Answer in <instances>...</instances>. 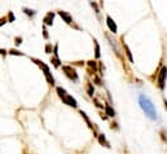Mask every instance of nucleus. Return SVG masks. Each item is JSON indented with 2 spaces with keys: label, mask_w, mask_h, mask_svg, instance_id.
I'll return each mask as SVG.
<instances>
[{
  "label": "nucleus",
  "mask_w": 167,
  "mask_h": 154,
  "mask_svg": "<svg viewBox=\"0 0 167 154\" xmlns=\"http://www.w3.org/2000/svg\"><path fill=\"white\" fill-rule=\"evenodd\" d=\"M139 104H140V106H141V109L144 110V113L147 114L150 119L152 120L157 119V112H155V109H154L153 102L150 101L147 96L140 95L139 96Z\"/></svg>",
  "instance_id": "1"
},
{
  "label": "nucleus",
  "mask_w": 167,
  "mask_h": 154,
  "mask_svg": "<svg viewBox=\"0 0 167 154\" xmlns=\"http://www.w3.org/2000/svg\"><path fill=\"white\" fill-rule=\"evenodd\" d=\"M166 79H167V68L163 66L158 73V79H157V86L159 90H165V84H166Z\"/></svg>",
  "instance_id": "2"
},
{
  "label": "nucleus",
  "mask_w": 167,
  "mask_h": 154,
  "mask_svg": "<svg viewBox=\"0 0 167 154\" xmlns=\"http://www.w3.org/2000/svg\"><path fill=\"white\" fill-rule=\"evenodd\" d=\"M62 70L64 73L66 74V76L70 79V80H74V82H78V74L77 71H75V69H73V66H62Z\"/></svg>",
  "instance_id": "3"
},
{
  "label": "nucleus",
  "mask_w": 167,
  "mask_h": 154,
  "mask_svg": "<svg viewBox=\"0 0 167 154\" xmlns=\"http://www.w3.org/2000/svg\"><path fill=\"white\" fill-rule=\"evenodd\" d=\"M62 102H65L66 105H69V106H71V108H77L78 106V102H77V100L73 97V96H70V95H65L62 98Z\"/></svg>",
  "instance_id": "4"
},
{
  "label": "nucleus",
  "mask_w": 167,
  "mask_h": 154,
  "mask_svg": "<svg viewBox=\"0 0 167 154\" xmlns=\"http://www.w3.org/2000/svg\"><path fill=\"white\" fill-rule=\"evenodd\" d=\"M106 25H107V27H109V30L113 32V34H117V31H118L117 24H115L114 21H113V18L110 17V16H106Z\"/></svg>",
  "instance_id": "5"
},
{
  "label": "nucleus",
  "mask_w": 167,
  "mask_h": 154,
  "mask_svg": "<svg viewBox=\"0 0 167 154\" xmlns=\"http://www.w3.org/2000/svg\"><path fill=\"white\" fill-rule=\"evenodd\" d=\"M58 14H60V17H61L64 21H65L67 25H71V24H73V17H71V16H70L67 12H64V10H60V12H58Z\"/></svg>",
  "instance_id": "6"
},
{
  "label": "nucleus",
  "mask_w": 167,
  "mask_h": 154,
  "mask_svg": "<svg viewBox=\"0 0 167 154\" xmlns=\"http://www.w3.org/2000/svg\"><path fill=\"white\" fill-rule=\"evenodd\" d=\"M53 18H55V13L49 12V13H47V16L44 17V20H43V22H44V25L51 26L53 24Z\"/></svg>",
  "instance_id": "7"
},
{
  "label": "nucleus",
  "mask_w": 167,
  "mask_h": 154,
  "mask_svg": "<svg viewBox=\"0 0 167 154\" xmlns=\"http://www.w3.org/2000/svg\"><path fill=\"white\" fill-rule=\"evenodd\" d=\"M97 139H99V142H100V144L101 145H104L105 148H110V144H109V142H107V140H106V137H105V135H99L97 136Z\"/></svg>",
  "instance_id": "8"
},
{
  "label": "nucleus",
  "mask_w": 167,
  "mask_h": 154,
  "mask_svg": "<svg viewBox=\"0 0 167 154\" xmlns=\"http://www.w3.org/2000/svg\"><path fill=\"white\" fill-rule=\"evenodd\" d=\"M105 114L106 117H115V112L110 105H105Z\"/></svg>",
  "instance_id": "9"
},
{
  "label": "nucleus",
  "mask_w": 167,
  "mask_h": 154,
  "mask_svg": "<svg viewBox=\"0 0 167 154\" xmlns=\"http://www.w3.org/2000/svg\"><path fill=\"white\" fill-rule=\"evenodd\" d=\"M44 75H45V79H47V82H48V83H49L51 86L55 84V78H53V76H52V74L49 73V71H45Z\"/></svg>",
  "instance_id": "10"
},
{
  "label": "nucleus",
  "mask_w": 167,
  "mask_h": 154,
  "mask_svg": "<svg viewBox=\"0 0 167 154\" xmlns=\"http://www.w3.org/2000/svg\"><path fill=\"white\" fill-rule=\"evenodd\" d=\"M93 43H95V56H96V58H100V46H99V43H97V40H93Z\"/></svg>",
  "instance_id": "11"
},
{
  "label": "nucleus",
  "mask_w": 167,
  "mask_h": 154,
  "mask_svg": "<svg viewBox=\"0 0 167 154\" xmlns=\"http://www.w3.org/2000/svg\"><path fill=\"white\" fill-rule=\"evenodd\" d=\"M123 48H125V51H126V54H127V57L128 60H130L131 62H133V58H132V54H131V51H130V48L127 47V44L123 43Z\"/></svg>",
  "instance_id": "12"
},
{
  "label": "nucleus",
  "mask_w": 167,
  "mask_h": 154,
  "mask_svg": "<svg viewBox=\"0 0 167 154\" xmlns=\"http://www.w3.org/2000/svg\"><path fill=\"white\" fill-rule=\"evenodd\" d=\"M56 91H57V93H58V96H60V98H62L65 95H67V92L65 91V88H62V87H57Z\"/></svg>",
  "instance_id": "13"
},
{
  "label": "nucleus",
  "mask_w": 167,
  "mask_h": 154,
  "mask_svg": "<svg viewBox=\"0 0 167 154\" xmlns=\"http://www.w3.org/2000/svg\"><path fill=\"white\" fill-rule=\"evenodd\" d=\"M87 65H88V68H89L91 70H93V71L97 70V62L93 61V60H91V61H88Z\"/></svg>",
  "instance_id": "14"
},
{
  "label": "nucleus",
  "mask_w": 167,
  "mask_h": 154,
  "mask_svg": "<svg viewBox=\"0 0 167 154\" xmlns=\"http://www.w3.org/2000/svg\"><path fill=\"white\" fill-rule=\"evenodd\" d=\"M80 115H82V117L85 119V122H87V124H88V127L91 128V130H92L93 127H92V123H91V120L88 119V117H87V114H85L84 112H83V110H80Z\"/></svg>",
  "instance_id": "15"
},
{
  "label": "nucleus",
  "mask_w": 167,
  "mask_h": 154,
  "mask_svg": "<svg viewBox=\"0 0 167 154\" xmlns=\"http://www.w3.org/2000/svg\"><path fill=\"white\" fill-rule=\"evenodd\" d=\"M87 92L89 96H93V92H95V88L92 83H87Z\"/></svg>",
  "instance_id": "16"
},
{
  "label": "nucleus",
  "mask_w": 167,
  "mask_h": 154,
  "mask_svg": "<svg viewBox=\"0 0 167 154\" xmlns=\"http://www.w3.org/2000/svg\"><path fill=\"white\" fill-rule=\"evenodd\" d=\"M51 62L53 64V66H55V68H60V65H61L60 60H58L57 57H52V58H51Z\"/></svg>",
  "instance_id": "17"
},
{
  "label": "nucleus",
  "mask_w": 167,
  "mask_h": 154,
  "mask_svg": "<svg viewBox=\"0 0 167 154\" xmlns=\"http://www.w3.org/2000/svg\"><path fill=\"white\" fill-rule=\"evenodd\" d=\"M9 54H13V56H24L22 52H18L16 49H9Z\"/></svg>",
  "instance_id": "18"
},
{
  "label": "nucleus",
  "mask_w": 167,
  "mask_h": 154,
  "mask_svg": "<svg viewBox=\"0 0 167 154\" xmlns=\"http://www.w3.org/2000/svg\"><path fill=\"white\" fill-rule=\"evenodd\" d=\"M24 12L27 14V16H34V14H35V10H31V9H29V8H24Z\"/></svg>",
  "instance_id": "19"
},
{
  "label": "nucleus",
  "mask_w": 167,
  "mask_h": 154,
  "mask_svg": "<svg viewBox=\"0 0 167 154\" xmlns=\"http://www.w3.org/2000/svg\"><path fill=\"white\" fill-rule=\"evenodd\" d=\"M8 18H9V21H10V22H13V21L16 20V17H14L13 12H9V13H8Z\"/></svg>",
  "instance_id": "20"
},
{
  "label": "nucleus",
  "mask_w": 167,
  "mask_h": 154,
  "mask_svg": "<svg viewBox=\"0 0 167 154\" xmlns=\"http://www.w3.org/2000/svg\"><path fill=\"white\" fill-rule=\"evenodd\" d=\"M51 51H52V44H47V46H45V52L51 53Z\"/></svg>",
  "instance_id": "21"
},
{
  "label": "nucleus",
  "mask_w": 167,
  "mask_h": 154,
  "mask_svg": "<svg viewBox=\"0 0 167 154\" xmlns=\"http://www.w3.org/2000/svg\"><path fill=\"white\" fill-rule=\"evenodd\" d=\"M16 46H20L21 43H22V38H16Z\"/></svg>",
  "instance_id": "22"
},
{
  "label": "nucleus",
  "mask_w": 167,
  "mask_h": 154,
  "mask_svg": "<svg viewBox=\"0 0 167 154\" xmlns=\"http://www.w3.org/2000/svg\"><path fill=\"white\" fill-rule=\"evenodd\" d=\"M5 22H7V18H5V17H3V18H0V26H3V25L5 24Z\"/></svg>",
  "instance_id": "23"
},
{
  "label": "nucleus",
  "mask_w": 167,
  "mask_h": 154,
  "mask_svg": "<svg viewBox=\"0 0 167 154\" xmlns=\"http://www.w3.org/2000/svg\"><path fill=\"white\" fill-rule=\"evenodd\" d=\"M43 32H44V38H45V39H48V31H47L45 27H44V29H43Z\"/></svg>",
  "instance_id": "24"
},
{
  "label": "nucleus",
  "mask_w": 167,
  "mask_h": 154,
  "mask_svg": "<svg viewBox=\"0 0 167 154\" xmlns=\"http://www.w3.org/2000/svg\"><path fill=\"white\" fill-rule=\"evenodd\" d=\"M95 82H96V83H97L99 86H101V80L97 78V76H95Z\"/></svg>",
  "instance_id": "25"
},
{
  "label": "nucleus",
  "mask_w": 167,
  "mask_h": 154,
  "mask_svg": "<svg viewBox=\"0 0 167 154\" xmlns=\"http://www.w3.org/2000/svg\"><path fill=\"white\" fill-rule=\"evenodd\" d=\"M0 53H2L3 56H4V54H5V51H4V49H0Z\"/></svg>",
  "instance_id": "26"
},
{
  "label": "nucleus",
  "mask_w": 167,
  "mask_h": 154,
  "mask_svg": "<svg viewBox=\"0 0 167 154\" xmlns=\"http://www.w3.org/2000/svg\"><path fill=\"white\" fill-rule=\"evenodd\" d=\"M165 106L167 108V100H165Z\"/></svg>",
  "instance_id": "27"
}]
</instances>
